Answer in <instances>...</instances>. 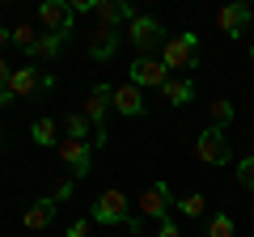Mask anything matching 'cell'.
Listing matches in <instances>:
<instances>
[{
  "instance_id": "obj_1",
  "label": "cell",
  "mask_w": 254,
  "mask_h": 237,
  "mask_svg": "<svg viewBox=\"0 0 254 237\" xmlns=\"http://www.w3.org/2000/svg\"><path fill=\"white\" fill-rule=\"evenodd\" d=\"M89 220H93V225H127V229H140V220L127 212V195L115 191V186L98 195V203L89 208Z\"/></svg>"
},
{
  "instance_id": "obj_2",
  "label": "cell",
  "mask_w": 254,
  "mask_h": 237,
  "mask_svg": "<svg viewBox=\"0 0 254 237\" xmlns=\"http://www.w3.org/2000/svg\"><path fill=\"white\" fill-rule=\"evenodd\" d=\"M110 98H115V89L110 85H98V89L85 98V106H81V115L93 123V148H102L110 140V131H106V110H110Z\"/></svg>"
},
{
  "instance_id": "obj_3",
  "label": "cell",
  "mask_w": 254,
  "mask_h": 237,
  "mask_svg": "<svg viewBox=\"0 0 254 237\" xmlns=\"http://www.w3.org/2000/svg\"><path fill=\"white\" fill-rule=\"evenodd\" d=\"M55 157H60V165H64V170H72L76 178H85V174L93 170V144H89V140L64 136L60 144H55Z\"/></svg>"
},
{
  "instance_id": "obj_4",
  "label": "cell",
  "mask_w": 254,
  "mask_h": 237,
  "mask_svg": "<svg viewBox=\"0 0 254 237\" xmlns=\"http://www.w3.org/2000/svg\"><path fill=\"white\" fill-rule=\"evenodd\" d=\"M195 59H199V34H174L165 38L161 47V64L165 68H195Z\"/></svg>"
},
{
  "instance_id": "obj_5",
  "label": "cell",
  "mask_w": 254,
  "mask_h": 237,
  "mask_svg": "<svg viewBox=\"0 0 254 237\" xmlns=\"http://www.w3.org/2000/svg\"><path fill=\"white\" fill-rule=\"evenodd\" d=\"M38 21H43L55 38H68L76 30V9L68 0H43V4H38Z\"/></svg>"
},
{
  "instance_id": "obj_6",
  "label": "cell",
  "mask_w": 254,
  "mask_h": 237,
  "mask_svg": "<svg viewBox=\"0 0 254 237\" xmlns=\"http://www.w3.org/2000/svg\"><path fill=\"white\" fill-rule=\"evenodd\" d=\"M127 38L136 43L140 55H148L153 47H165V30H161L157 17H131V21H127Z\"/></svg>"
},
{
  "instance_id": "obj_7",
  "label": "cell",
  "mask_w": 254,
  "mask_h": 237,
  "mask_svg": "<svg viewBox=\"0 0 254 237\" xmlns=\"http://www.w3.org/2000/svg\"><path fill=\"white\" fill-rule=\"evenodd\" d=\"M195 157L208 161V165H225L229 157H233V148H229V140H225L220 127H208L203 136H195Z\"/></svg>"
},
{
  "instance_id": "obj_8",
  "label": "cell",
  "mask_w": 254,
  "mask_h": 237,
  "mask_svg": "<svg viewBox=\"0 0 254 237\" xmlns=\"http://www.w3.org/2000/svg\"><path fill=\"white\" fill-rule=\"evenodd\" d=\"M165 81H170V68L161 59H153V55H140L136 64H131V85L136 89H161Z\"/></svg>"
},
{
  "instance_id": "obj_9",
  "label": "cell",
  "mask_w": 254,
  "mask_h": 237,
  "mask_svg": "<svg viewBox=\"0 0 254 237\" xmlns=\"http://www.w3.org/2000/svg\"><path fill=\"white\" fill-rule=\"evenodd\" d=\"M136 208L144 212L148 220H170V208H174V195H170V186H165V182L144 186V195H140V203H136Z\"/></svg>"
},
{
  "instance_id": "obj_10",
  "label": "cell",
  "mask_w": 254,
  "mask_h": 237,
  "mask_svg": "<svg viewBox=\"0 0 254 237\" xmlns=\"http://www.w3.org/2000/svg\"><path fill=\"white\" fill-rule=\"evenodd\" d=\"M89 13L98 17V26H106V30H119V21H131V17H140L127 0H93L89 4Z\"/></svg>"
},
{
  "instance_id": "obj_11",
  "label": "cell",
  "mask_w": 254,
  "mask_h": 237,
  "mask_svg": "<svg viewBox=\"0 0 254 237\" xmlns=\"http://www.w3.org/2000/svg\"><path fill=\"white\" fill-rule=\"evenodd\" d=\"M51 85H55V76H43L38 68H13V76H9L13 98H30V93H38V89H51Z\"/></svg>"
},
{
  "instance_id": "obj_12",
  "label": "cell",
  "mask_w": 254,
  "mask_h": 237,
  "mask_svg": "<svg viewBox=\"0 0 254 237\" xmlns=\"http://www.w3.org/2000/svg\"><path fill=\"white\" fill-rule=\"evenodd\" d=\"M250 17H254V9H246V4H225V9L216 13V26L225 30L229 38H242L246 26H250Z\"/></svg>"
},
{
  "instance_id": "obj_13",
  "label": "cell",
  "mask_w": 254,
  "mask_h": 237,
  "mask_svg": "<svg viewBox=\"0 0 254 237\" xmlns=\"http://www.w3.org/2000/svg\"><path fill=\"white\" fill-rule=\"evenodd\" d=\"M110 106H115L119 115H127V118H140V115H144V89H136L131 81L119 85L115 98H110Z\"/></svg>"
},
{
  "instance_id": "obj_14",
  "label": "cell",
  "mask_w": 254,
  "mask_h": 237,
  "mask_svg": "<svg viewBox=\"0 0 254 237\" xmlns=\"http://www.w3.org/2000/svg\"><path fill=\"white\" fill-rule=\"evenodd\" d=\"M115 51H119V30L98 26V30L89 34V55H93V59H110Z\"/></svg>"
},
{
  "instance_id": "obj_15",
  "label": "cell",
  "mask_w": 254,
  "mask_h": 237,
  "mask_svg": "<svg viewBox=\"0 0 254 237\" xmlns=\"http://www.w3.org/2000/svg\"><path fill=\"white\" fill-rule=\"evenodd\" d=\"M55 208H60L55 199H38V203H30V208H26V216H21V220H26V229H34V233H38V229H47L55 220Z\"/></svg>"
},
{
  "instance_id": "obj_16",
  "label": "cell",
  "mask_w": 254,
  "mask_h": 237,
  "mask_svg": "<svg viewBox=\"0 0 254 237\" xmlns=\"http://www.w3.org/2000/svg\"><path fill=\"white\" fill-rule=\"evenodd\" d=\"M30 140H34L38 148H55L60 144V127H55V118H34V123H30Z\"/></svg>"
},
{
  "instance_id": "obj_17",
  "label": "cell",
  "mask_w": 254,
  "mask_h": 237,
  "mask_svg": "<svg viewBox=\"0 0 254 237\" xmlns=\"http://www.w3.org/2000/svg\"><path fill=\"white\" fill-rule=\"evenodd\" d=\"M161 98L170 102V106H187V102L195 98V85H190V81H182V76H178V81L170 76V81L161 85Z\"/></svg>"
},
{
  "instance_id": "obj_18",
  "label": "cell",
  "mask_w": 254,
  "mask_h": 237,
  "mask_svg": "<svg viewBox=\"0 0 254 237\" xmlns=\"http://www.w3.org/2000/svg\"><path fill=\"white\" fill-rule=\"evenodd\" d=\"M60 47H64V38H55V34H38V43L30 47V59H55V55H60Z\"/></svg>"
},
{
  "instance_id": "obj_19",
  "label": "cell",
  "mask_w": 254,
  "mask_h": 237,
  "mask_svg": "<svg viewBox=\"0 0 254 237\" xmlns=\"http://www.w3.org/2000/svg\"><path fill=\"white\" fill-rule=\"evenodd\" d=\"M208 115H212V127H220V131H225L229 123H233V102H229V98L208 102Z\"/></svg>"
},
{
  "instance_id": "obj_20",
  "label": "cell",
  "mask_w": 254,
  "mask_h": 237,
  "mask_svg": "<svg viewBox=\"0 0 254 237\" xmlns=\"http://www.w3.org/2000/svg\"><path fill=\"white\" fill-rule=\"evenodd\" d=\"M64 127H68V136H76V140H89V144H93V123H89V118L81 115V110H72Z\"/></svg>"
},
{
  "instance_id": "obj_21",
  "label": "cell",
  "mask_w": 254,
  "mask_h": 237,
  "mask_svg": "<svg viewBox=\"0 0 254 237\" xmlns=\"http://www.w3.org/2000/svg\"><path fill=\"white\" fill-rule=\"evenodd\" d=\"M203 233H208V237H233V216H225V212H216V216H208V225H203Z\"/></svg>"
},
{
  "instance_id": "obj_22",
  "label": "cell",
  "mask_w": 254,
  "mask_h": 237,
  "mask_svg": "<svg viewBox=\"0 0 254 237\" xmlns=\"http://www.w3.org/2000/svg\"><path fill=\"white\" fill-rule=\"evenodd\" d=\"M178 212H182V216H203V212H208V199H203L199 191H190L187 199L178 203Z\"/></svg>"
},
{
  "instance_id": "obj_23",
  "label": "cell",
  "mask_w": 254,
  "mask_h": 237,
  "mask_svg": "<svg viewBox=\"0 0 254 237\" xmlns=\"http://www.w3.org/2000/svg\"><path fill=\"white\" fill-rule=\"evenodd\" d=\"M38 43V30L34 26H13V47H21V51L30 55V47Z\"/></svg>"
},
{
  "instance_id": "obj_24",
  "label": "cell",
  "mask_w": 254,
  "mask_h": 237,
  "mask_svg": "<svg viewBox=\"0 0 254 237\" xmlns=\"http://www.w3.org/2000/svg\"><path fill=\"white\" fill-rule=\"evenodd\" d=\"M237 182H242V186H250V191H254V157H246V161L237 165Z\"/></svg>"
},
{
  "instance_id": "obj_25",
  "label": "cell",
  "mask_w": 254,
  "mask_h": 237,
  "mask_svg": "<svg viewBox=\"0 0 254 237\" xmlns=\"http://www.w3.org/2000/svg\"><path fill=\"white\" fill-rule=\"evenodd\" d=\"M89 229H93V220L85 216V220H72V225L64 229V237H89Z\"/></svg>"
},
{
  "instance_id": "obj_26",
  "label": "cell",
  "mask_w": 254,
  "mask_h": 237,
  "mask_svg": "<svg viewBox=\"0 0 254 237\" xmlns=\"http://www.w3.org/2000/svg\"><path fill=\"white\" fill-rule=\"evenodd\" d=\"M72 191H76V182H72V178L55 182V203H60V199H72Z\"/></svg>"
},
{
  "instance_id": "obj_27",
  "label": "cell",
  "mask_w": 254,
  "mask_h": 237,
  "mask_svg": "<svg viewBox=\"0 0 254 237\" xmlns=\"http://www.w3.org/2000/svg\"><path fill=\"white\" fill-rule=\"evenodd\" d=\"M157 237H178V225H174V216H170V220H161V229H157Z\"/></svg>"
},
{
  "instance_id": "obj_28",
  "label": "cell",
  "mask_w": 254,
  "mask_h": 237,
  "mask_svg": "<svg viewBox=\"0 0 254 237\" xmlns=\"http://www.w3.org/2000/svg\"><path fill=\"white\" fill-rule=\"evenodd\" d=\"M9 76H13V72H9V59H4V55H0V89H4V85H9Z\"/></svg>"
},
{
  "instance_id": "obj_29",
  "label": "cell",
  "mask_w": 254,
  "mask_h": 237,
  "mask_svg": "<svg viewBox=\"0 0 254 237\" xmlns=\"http://www.w3.org/2000/svg\"><path fill=\"white\" fill-rule=\"evenodd\" d=\"M13 102H17V98H13V93H9V85H4V89H0V110H4V106H13Z\"/></svg>"
},
{
  "instance_id": "obj_30",
  "label": "cell",
  "mask_w": 254,
  "mask_h": 237,
  "mask_svg": "<svg viewBox=\"0 0 254 237\" xmlns=\"http://www.w3.org/2000/svg\"><path fill=\"white\" fill-rule=\"evenodd\" d=\"M9 43H13V30H4V26H0V51H4Z\"/></svg>"
},
{
  "instance_id": "obj_31",
  "label": "cell",
  "mask_w": 254,
  "mask_h": 237,
  "mask_svg": "<svg viewBox=\"0 0 254 237\" xmlns=\"http://www.w3.org/2000/svg\"><path fill=\"white\" fill-rule=\"evenodd\" d=\"M250 59H254V47H250Z\"/></svg>"
}]
</instances>
